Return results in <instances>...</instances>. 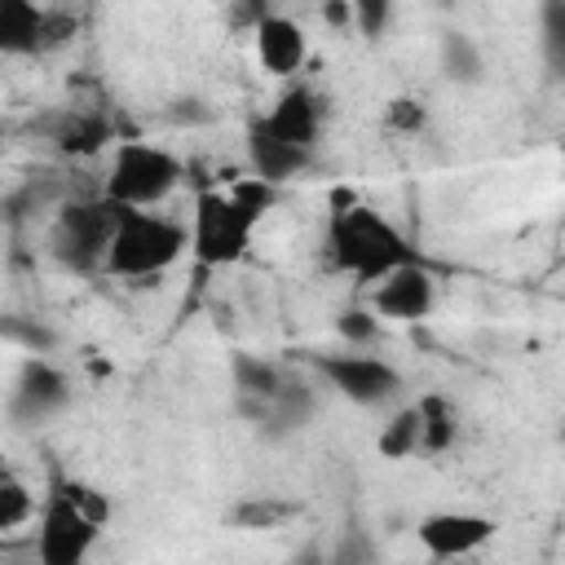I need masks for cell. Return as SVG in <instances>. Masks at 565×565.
<instances>
[{
  "label": "cell",
  "mask_w": 565,
  "mask_h": 565,
  "mask_svg": "<svg viewBox=\"0 0 565 565\" xmlns=\"http://www.w3.org/2000/svg\"><path fill=\"white\" fill-rule=\"evenodd\" d=\"M115 221H119V207L110 199H102V194L62 203L57 216H53V230H49V247L66 269L93 274V269L106 265V252H110V238H115Z\"/></svg>",
  "instance_id": "5"
},
{
  "label": "cell",
  "mask_w": 565,
  "mask_h": 565,
  "mask_svg": "<svg viewBox=\"0 0 565 565\" xmlns=\"http://www.w3.org/2000/svg\"><path fill=\"white\" fill-rule=\"evenodd\" d=\"M278 141H287V146H300V150H313L318 146V132H322V119H327V106H322V97L309 88V84H291V88H282V97L265 110V115H256Z\"/></svg>",
  "instance_id": "10"
},
{
  "label": "cell",
  "mask_w": 565,
  "mask_h": 565,
  "mask_svg": "<svg viewBox=\"0 0 565 565\" xmlns=\"http://www.w3.org/2000/svg\"><path fill=\"white\" fill-rule=\"evenodd\" d=\"M494 521L486 512H428L415 525V539L433 561H468L494 539Z\"/></svg>",
  "instance_id": "8"
},
{
  "label": "cell",
  "mask_w": 565,
  "mask_h": 565,
  "mask_svg": "<svg viewBox=\"0 0 565 565\" xmlns=\"http://www.w3.org/2000/svg\"><path fill=\"white\" fill-rule=\"evenodd\" d=\"M433 565H455V561H433Z\"/></svg>",
  "instance_id": "25"
},
{
  "label": "cell",
  "mask_w": 565,
  "mask_h": 565,
  "mask_svg": "<svg viewBox=\"0 0 565 565\" xmlns=\"http://www.w3.org/2000/svg\"><path fill=\"white\" fill-rule=\"evenodd\" d=\"M44 132L62 154H97L102 146H110L115 124L102 110H62L57 119H49Z\"/></svg>",
  "instance_id": "14"
},
{
  "label": "cell",
  "mask_w": 565,
  "mask_h": 565,
  "mask_svg": "<svg viewBox=\"0 0 565 565\" xmlns=\"http://www.w3.org/2000/svg\"><path fill=\"white\" fill-rule=\"evenodd\" d=\"M252 35H256V62L269 75H278V79L296 75L305 66V57H309V44H305L300 22L287 18V13H260Z\"/></svg>",
  "instance_id": "11"
},
{
  "label": "cell",
  "mask_w": 565,
  "mask_h": 565,
  "mask_svg": "<svg viewBox=\"0 0 565 565\" xmlns=\"http://www.w3.org/2000/svg\"><path fill=\"white\" fill-rule=\"evenodd\" d=\"M327 252H331V265L344 269L358 287H375L384 274L419 260L411 238L388 216L349 199L344 190H335V203L327 216Z\"/></svg>",
  "instance_id": "1"
},
{
  "label": "cell",
  "mask_w": 565,
  "mask_h": 565,
  "mask_svg": "<svg viewBox=\"0 0 565 565\" xmlns=\"http://www.w3.org/2000/svg\"><path fill=\"white\" fill-rule=\"evenodd\" d=\"M44 18L49 9L31 0H0V57L44 53Z\"/></svg>",
  "instance_id": "13"
},
{
  "label": "cell",
  "mask_w": 565,
  "mask_h": 565,
  "mask_svg": "<svg viewBox=\"0 0 565 565\" xmlns=\"http://www.w3.org/2000/svg\"><path fill=\"white\" fill-rule=\"evenodd\" d=\"M106 503L75 486V481H53V490L40 503V525H35V565H88L97 539H102Z\"/></svg>",
  "instance_id": "2"
},
{
  "label": "cell",
  "mask_w": 565,
  "mask_h": 565,
  "mask_svg": "<svg viewBox=\"0 0 565 565\" xmlns=\"http://www.w3.org/2000/svg\"><path fill=\"white\" fill-rule=\"evenodd\" d=\"M375 450H380L384 459H411V455H419V415H415V406H402V411L384 424Z\"/></svg>",
  "instance_id": "19"
},
{
  "label": "cell",
  "mask_w": 565,
  "mask_h": 565,
  "mask_svg": "<svg viewBox=\"0 0 565 565\" xmlns=\"http://www.w3.org/2000/svg\"><path fill=\"white\" fill-rule=\"evenodd\" d=\"M291 565H327V552H322L318 543H309V547H300V552H296V561H291Z\"/></svg>",
  "instance_id": "24"
},
{
  "label": "cell",
  "mask_w": 565,
  "mask_h": 565,
  "mask_svg": "<svg viewBox=\"0 0 565 565\" xmlns=\"http://www.w3.org/2000/svg\"><path fill=\"white\" fill-rule=\"evenodd\" d=\"M190 256L203 269H225L234 260H243V252L252 247V230L243 225V216L234 212V203L221 190H199L194 194V212H190Z\"/></svg>",
  "instance_id": "7"
},
{
  "label": "cell",
  "mask_w": 565,
  "mask_h": 565,
  "mask_svg": "<svg viewBox=\"0 0 565 565\" xmlns=\"http://www.w3.org/2000/svg\"><path fill=\"white\" fill-rule=\"evenodd\" d=\"M35 516V494L22 477H13L9 468H0V534L26 525Z\"/></svg>",
  "instance_id": "20"
},
{
  "label": "cell",
  "mask_w": 565,
  "mask_h": 565,
  "mask_svg": "<svg viewBox=\"0 0 565 565\" xmlns=\"http://www.w3.org/2000/svg\"><path fill=\"white\" fill-rule=\"evenodd\" d=\"M247 163H252V177L265 181V185H282L291 177H300L309 163H313V150H300V146H287L278 141L260 119L247 124Z\"/></svg>",
  "instance_id": "12"
},
{
  "label": "cell",
  "mask_w": 565,
  "mask_h": 565,
  "mask_svg": "<svg viewBox=\"0 0 565 565\" xmlns=\"http://www.w3.org/2000/svg\"><path fill=\"white\" fill-rule=\"evenodd\" d=\"M31 565H35V561H31Z\"/></svg>",
  "instance_id": "26"
},
{
  "label": "cell",
  "mask_w": 565,
  "mask_h": 565,
  "mask_svg": "<svg viewBox=\"0 0 565 565\" xmlns=\"http://www.w3.org/2000/svg\"><path fill=\"white\" fill-rule=\"evenodd\" d=\"M309 366L327 388H335L353 406H384L402 393V371L375 353L340 349V353H309Z\"/></svg>",
  "instance_id": "6"
},
{
  "label": "cell",
  "mask_w": 565,
  "mask_h": 565,
  "mask_svg": "<svg viewBox=\"0 0 565 565\" xmlns=\"http://www.w3.org/2000/svg\"><path fill=\"white\" fill-rule=\"evenodd\" d=\"M327 565H375V547L366 543V534H344L335 552H327Z\"/></svg>",
  "instance_id": "22"
},
{
  "label": "cell",
  "mask_w": 565,
  "mask_h": 565,
  "mask_svg": "<svg viewBox=\"0 0 565 565\" xmlns=\"http://www.w3.org/2000/svg\"><path fill=\"white\" fill-rule=\"evenodd\" d=\"M66 397V380L53 371V366H44V362H31L26 371H22V380H18V406L22 411H49V406H57Z\"/></svg>",
  "instance_id": "17"
},
{
  "label": "cell",
  "mask_w": 565,
  "mask_h": 565,
  "mask_svg": "<svg viewBox=\"0 0 565 565\" xmlns=\"http://www.w3.org/2000/svg\"><path fill=\"white\" fill-rule=\"evenodd\" d=\"M424 119H428L424 106L411 102V97H397V102H388V110H384V128H388V132H419Z\"/></svg>",
  "instance_id": "21"
},
{
  "label": "cell",
  "mask_w": 565,
  "mask_h": 565,
  "mask_svg": "<svg viewBox=\"0 0 565 565\" xmlns=\"http://www.w3.org/2000/svg\"><path fill=\"white\" fill-rule=\"evenodd\" d=\"M181 177H185V163L172 150L141 141V137H128L110 154L102 199H110L124 212H150L181 185Z\"/></svg>",
  "instance_id": "4"
},
{
  "label": "cell",
  "mask_w": 565,
  "mask_h": 565,
  "mask_svg": "<svg viewBox=\"0 0 565 565\" xmlns=\"http://www.w3.org/2000/svg\"><path fill=\"white\" fill-rule=\"evenodd\" d=\"M419 415V455H446L459 437V411L450 406L446 393H428L415 402Z\"/></svg>",
  "instance_id": "15"
},
{
  "label": "cell",
  "mask_w": 565,
  "mask_h": 565,
  "mask_svg": "<svg viewBox=\"0 0 565 565\" xmlns=\"http://www.w3.org/2000/svg\"><path fill=\"white\" fill-rule=\"evenodd\" d=\"M190 252V234L181 221L159 216V212H124L115 221V238L106 252V274L110 278H132L146 282L163 269H172L181 256Z\"/></svg>",
  "instance_id": "3"
},
{
  "label": "cell",
  "mask_w": 565,
  "mask_h": 565,
  "mask_svg": "<svg viewBox=\"0 0 565 565\" xmlns=\"http://www.w3.org/2000/svg\"><path fill=\"white\" fill-rule=\"evenodd\" d=\"M433 305H437V282L419 260L384 274L371 287V313L388 322H419L433 313Z\"/></svg>",
  "instance_id": "9"
},
{
  "label": "cell",
  "mask_w": 565,
  "mask_h": 565,
  "mask_svg": "<svg viewBox=\"0 0 565 565\" xmlns=\"http://www.w3.org/2000/svg\"><path fill=\"white\" fill-rule=\"evenodd\" d=\"M300 516V503L296 499H282V494H247L230 508V525L234 530H282L287 521Z\"/></svg>",
  "instance_id": "16"
},
{
  "label": "cell",
  "mask_w": 565,
  "mask_h": 565,
  "mask_svg": "<svg viewBox=\"0 0 565 565\" xmlns=\"http://www.w3.org/2000/svg\"><path fill=\"white\" fill-rule=\"evenodd\" d=\"M335 327H340L344 340H353V349L366 344V340H375V313H366V309H344L335 318Z\"/></svg>",
  "instance_id": "23"
},
{
  "label": "cell",
  "mask_w": 565,
  "mask_h": 565,
  "mask_svg": "<svg viewBox=\"0 0 565 565\" xmlns=\"http://www.w3.org/2000/svg\"><path fill=\"white\" fill-rule=\"evenodd\" d=\"M225 199L234 203V212L243 216V225H247V230H256V225L274 212L278 190H274V185H265V181H256V177H238V181L225 190Z\"/></svg>",
  "instance_id": "18"
}]
</instances>
